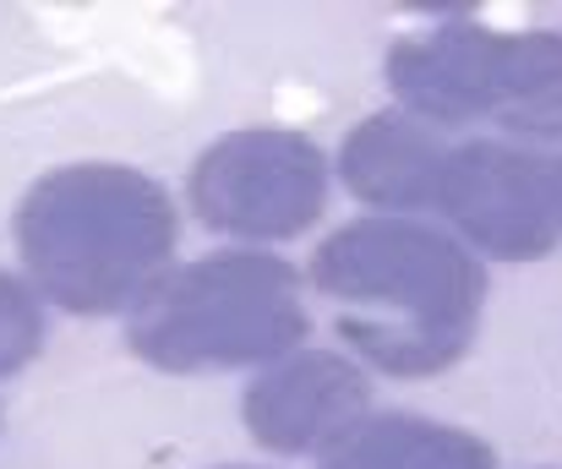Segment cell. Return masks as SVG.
<instances>
[{"label": "cell", "mask_w": 562, "mask_h": 469, "mask_svg": "<svg viewBox=\"0 0 562 469\" xmlns=\"http://www.w3.org/2000/svg\"><path fill=\"white\" fill-rule=\"evenodd\" d=\"M312 290L334 306L339 338L382 377H437L464 360L481 306V257L420 219H356L334 230L312 263Z\"/></svg>", "instance_id": "1"}, {"label": "cell", "mask_w": 562, "mask_h": 469, "mask_svg": "<svg viewBox=\"0 0 562 469\" xmlns=\"http://www.w3.org/2000/svg\"><path fill=\"white\" fill-rule=\"evenodd\" d=\"M176 202L132 164H60L11 213L22 279L71 316L132 312L176 257Z\"/></svg>", "instance_id": "2"}, {"label": "cell", "mask_w": 562, "mask_h": 469, "mask_svg": "<svg viewBox=\"0 0 562 469\" xmlns=\"http://www.w3.org/2000/svg\"><path fill=\"white\" fill-rule=\"evenodd\" d=\"M312 316L290 263L235 246L170 268L132 312L126 344L159 371H240L301 349Z\"/></svg>", "instance_id": "3"}, {"label": "cell", "mask_w": 562, "mask_h": 469, "mask_svg": "<svg viewBox=\"0 0 562 469\" xmlns=\"http://www.w3.org/2000/svg\"><path fill=\"white\" fill-rule=\"evenodd\" d=\"M328 191H334L328 154L312 137L279 126L218 137L187 175V202L196 224H207L213 235H235L240 246L306 235L328 213Z\"/></svg>", "instance_id": "4"}, {"label": "cell", "mask_w": 562, "mask_h": 469, "mask_svg": "<svg viewBox=\"0 0 562 469\" xmlns=\"http://www.w3.org/2000/svg\"><path fill=\"white\" fill-rule=\"evenodd\" d=\"M431 213H442L448 235L464 241L475 257L536 263L562 241L558 154L508 137L453 143Z\"/></svg>", "instance_id": "5"}, {"label": "cell", "mask_w": 562, "mask_h": 469, "mask_svg": "<svg viewBox=\"0 0 562 469\" xmlns=\"http://www.w3.org/2000/svg\"><path fill=\"white\" fill-rule=\"evenodd\" d=\"M367 415H372V377L350 355L328 349H290L284 360L262 366L240 399L251 443L284 459L328 454Z\"/></svg>", "instance_id": "6"}, {"label": "cell", "mask_w": 562, "mask_h": 469, "mask_svg": "<svg viewBox=\"0 0 562 469\" xmlns=\"http://www.w3.org/2000/svg\"><path fill=\"white\" fill-rule=\"evenodd\" d=\"M387 88L398 93V110L448 132L492 121L497 104V27L481 22H442L420 38L393 44L387 55Z\"/></svg>", "instance_id": "7"}, {"label": "cell", "mask_w": 562, "mask_h": 469, "mask_svg": "<svg viewBox=\"0 0 562 469\" xmlns=\"http://www.w3.org/2000/svg\"><path fill=\"white\" fill-rule=\"evenodd\" d=\"M448 154H453V143L437 126H426L404 110H376L350 126V137L339 148V180L356 202L376 208L382 219H415V213L437 208Z\"/></svg>", "instance_id": "8"}, {"label": "cell", "mask_w": 562, "mask_h": 469, "mask_svg": "<svg viewBox=\"0 0 562 469\" xmlns=\"http://www.w3.org/2000/svg\"><path fill=\"white\" fill-rule=\"evenodd\" d=\"M317 469H497V459L475 432L387 410V415L356 421L317 459Z\"/></svg>", "instance_id": "9"}, {"label": "cell", "mask_w": 562, "mask_h": 469, "mask_svg": "<svg viewBox=\"0 0 562 469\" xmlns=\"http://www.w3.org/2000/svg\"><path fill=\"white\" fill-rule=\"evenodd\" d=\"M492 126L508 143H562V33H497V104Z\"/></svg>", "instance_id": "10"}, {"label": "cell", "mask_w": 562, "mask_h": 469, "mask_svg": "<svg viewBox=\"0 0 562 469\" xmlns=\"http://www.w3.org/2000/svg\"><path fill=\"white\" fill-rule=\"evenodd\" d=\"M44 344V301L22 273L0 268V382L16 377Z\"/></svg>", "instance_id": "11"}, {"label": "cell", "mask_w": 562, "mask_h": 469, "mask_svg": "<svg viewBox=\"0 0 562 469\" xmlns=\"http://www.w3.org/2000/svg\"><path fill=\"white\" fill-rule=\"evenodd\" d=\"M558 180H562V154H558Z\"/></svg>", "instance_id": "12"}, {"label": "cell", "mask_w": 562, "mask_h": 469, "mask_svg": "<svg viewBox=\"0 0 562 469\" xmlns=\"http://www.w3.org/2000/svg\"><path fill=\"white\" fill-rule=\"evenodd\" d=\"M224 469H240V465H224Z\"/></svg>", "instance_id": "13"}]
</instances>
